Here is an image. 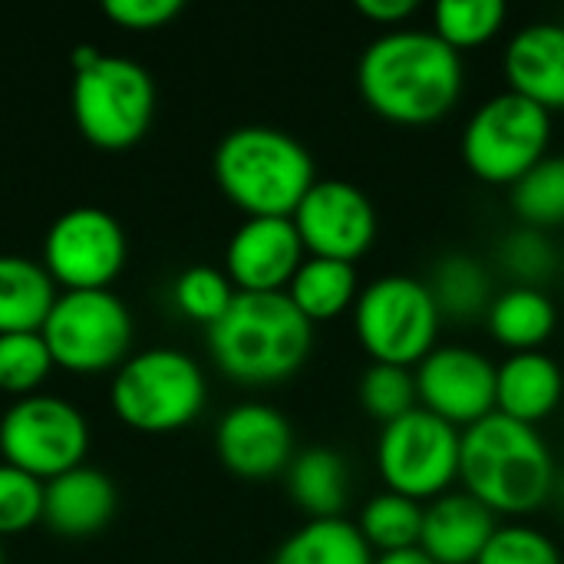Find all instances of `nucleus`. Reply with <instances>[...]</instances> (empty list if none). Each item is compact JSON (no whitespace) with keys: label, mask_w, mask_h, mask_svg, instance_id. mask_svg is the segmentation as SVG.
Returning a JSON list of instances; mask_svg holds the SVG:
<instances>
[{"label":"nucleus","mask_w":564,"mask_h":564,"mask_svg":"<svg viewBox=\"0 0 564 564\" xmlns=\"http://www.w3.org/2000/svg\"><path fill=\"white\" fill-rule=\"evenodd\" d=\"M496 529V516L469 492H446L423 509L420 549L436 564H476Z\"/></svg>","instance_id":"obj_18"},{"label":"nucleus","mask_w":564,"mask_h":564,"mask_svg":"<svg viewBox=\"0 0 564 564\" xmlns=\"http://www.w3.org/2000/svg\"><path fill=\"white\" fill-rule=\"evenodd\" d=\"M36 522H43V482L10 463H0V539L20 535Z\"/></svg>","instance_id":"obj_34"},{"label":"nucleus","mask_w":564,"mask_h":564,"mask_svg":"<svg viewBox=\"0 0 564 564\" xmlns=\"http://www.w3.org/2000/svg\"><path fill=\"white\" fill-rule=\"evenodd\" d=\"M512 212L525 228L564 225V155H545L512 185Z\"/></svg>","instance_id":"obj_29"},{"label":"nucleus","mask_w":564,"mask_h":564,"mask_svg":"<svg viewBox=\"0 0 564 564\" xmlns=\"http://www.w3.org/2000/svg\"><path fill=\"white\" fill-rule=\"evenodd\" d=\"M377 555L364 542L354 522L340 519H307L294 529L274 552L271 564H373Z\"/></svg>","instance_id":"obj_25"},{"label":"nucleus","mask_w":564,"mask_h":564,"mask_svg":"<svg viewBox=\"0 0 564 564\" xmlns=\"http://www.w3.org/2000/svg\"><path fill=\"white\" fill-rule=\"evenodd\" d=\"M109 400L129 430L175 433L198 420L208 400V383L188 354L175 347H152L132 354L116 370Z\"/></svg>","instance_id":"obj_5"},{"label":"nucleus","mask_w":564,"mask_h":564,"mask_svg":"<svg viewBox=\"0 0 564 564\" xmlns=\"http://www.w3.org/2000/svg\"><path fill=\"white\" fill-rule=\"evenodd\" d=\"M552 116L535 102L499 93L486 99L463 129V162L486 185H516L549 155Z\"/></svg>","instance_id":"obj_8"},{"label":"nucleus","mask_w":564,"mask_h":564,"mask_svg":"<svg viewBox=\"0 0 564 564\" xmlns=\"http://www.w3.org/2000/svg\"><path fill=\"white\" fill-rule=\"evenodd\" d=\"M564 403V370L545 350L509 354L496 367V413L535 426Z\"/></svg>","instance_id":"obj_20"},{"label":"nucleus","mask_w":564,"mask_h":564,"mask_svg":"<svg viewBox=\"0 0 564 564\" xmlns=\"http://www.w3.org/2000/svg\"><path fill=\"white\" fill-rule=\"evenodd\" d=\"M364 542L370 545V552L390 555V552H406V549H420V532H423V506L397 496V492H377L357 522Z\"/></svg>","instance_id":"obj_27"},{"label":"nucleus","mask_w":564,"mask_h":564,"mask_svg":"<svg viewBox=\"0 0 564 564\" xmlns=\"http://www.w3.org/2000/svg\"><path fill=\"white\" fill-rule=\"evenodd\" d=\"M502 73L509 93L549 116L564 112V23L539 20L522 26L502 53Z\"/></svg>","instance_id":"obj_17"},{"label":"nucleus","mask_w":564,"mask_h":564,"mask_svg":"<svg viewBox=\"0 0 564 564\" xmlns=\"http://www.w3.org/2000/svg\"><path fill=\"white\" fill-rule=\"evenodd\" d=\"M116 486L93 466H76L43 482V525L63 539H89L109 525Z\"/></svg>","instance_id":"obj_19"},{"label":"nucleus","mask_w":564,"mask_h":564,"mask_svg":"<svg viewBox=\"0 0 564 564\" xmlns=\"http://www.w3.org/2000/svg\"><path fill=\"white\" fill-rule=\"evenodd\" d=\"M284 294L311 324H327L354 311L360 297V278H357V268L347 261L304 258V264L297 268Z\"/></svg>","instance_id":"obj_24"},{"label":"nucleus","mask_w":564,"mask_h":564,"mask_svg":"<svg viewBox=\"0 0 564 564\" xmlns=\"http://www.w3.org/2000/svg\"><path fill=\"white\" fill-rule=\"evenodd\" d=\"M73 119L79 132L99 149L135 145L155 116L152 76L126 56L99 53L73 76Z\"/></svg>","instance_id":"obj_7"},{"label":"nucleus","mask_w":564,"mask_h":564,"mask_svg":"<svg viewBox=\"0 0 564 564\" xmlns=\"http://www.w3.org/2000/svg\"><path fill=\"white\" fill-rule=\"evenodd\" d=\"M126 231L106 212L79 205L63 212L43 238V268L66 291H106L126 264Z\"/></svg>","instance_id":"obj_12"},{"label":"nucleus","mask_w":564,"mask_h":564,"mask_svg":"<svg viewBox=\"0 0 564 564\" xmlns=\"http://www.w3.org/2000/svg\"><path fill=\"white\" fill-rule=\"evenodd\" d=\"M0 564H3V549H0Z\"/></svg>","instance_id":"obj_40"},{"label":"nucleus","mask_w":564,"mask_h":564,"mask_svg":"<svg viewBox=\"0 0 564 564\" xmlns=\"http://www.w3.org/2000/svg\"><path fill=\"white\" fill-rule=\"evenodd\" d=\"M476 564H564L558 545L532 525H499Z\"/></svg>","instance_id":"obj_35"},{"label":"nucleus","mask_w":564,"mask_h":564,"mask_svg":"<svg viewBox=\"0 0 564 564\" xmlns=\"http://www.w3.org/2000/svg\"><path fill=\"white\" fill-rule=\"evenodd\" d=\"M459 446L463 430L416 406L413 413L380 430V479L397 496H406L413 502H433L446 496L459 479Z\"/></svg>","instance_id":"obj_10"},{"label":"nucleus","mask_w":564,"mask_h":564,"mask_svg":"<svg viewBox=\"0 0 564 564\" xmlns=\"http://www.w3.org/2000/svg\"><path fill=\"white\" fill-rule=\"evenodd\" d=\"M373 564H436L423 549H406V552H390V555H377Z\"/></svg>","instance_id":"obj_38"},{"label":"nucleus","mask_w":564,"mask_h":564,"mask_svg":"<svg viewBox=\"0 0 564 564\" xmlns=\"http://www.w3.org/2000/svg\"><path fill=\"white\" fill-rule=\"evenodd\" d=\"M212 165L218 188L245 218H291L317 182L311 152L274 126L231 129Z\"/></svg>","instance_id":"obj_4"},{"label":"nucleus","mask_w":564,"mask_h":564,"mask_svg":"<svg viewBox=\"0 0 564 564\" xmlns=\"http://www.w3.org/2000/svg\"><path fill=\"white\" fill-rule=\"evenodd\" d=\"M552 496H555V499L562 502V509H564V473L558 476V479H555V492H552Z\"/></svg>","instance_id":"obj_39"},{"label":"nucleus","mask_w":564,"mask_h":564,"mask_svg":"<svg viewBox=\"0 0 564 564\" xmlns=\"http://www.w3.org/2000/svg\"><path fill=\"white\" fill-rule=\"evenodd\" d=\"M304 258L307 251L291 218H245L225 248V274L241 294H281Z\"/></svg>","instance_id":"obj_16"},{"label":"nucleus","mask_w":564,"mask_h":564,"mask_svg":"<svg viewBox=\"0 0 564 564\" xmlns=\"http://www.w3.org/2000/svg\"><path fill=\"white\" fill-rule=\"evenodd\" d=\"M53 367L43 334H0V390L30 397Z\"/></svg>","instance_id":"obj_32"},{"label":"nucleus","mask_w":564,"mask_h":564,"mask_svg":"<svg viewBox=\"0 0 564 564\" xmlns=\"http://www.w3.org/2000/svg\"><path fill=\"white\" fill-rule=\"evenodd\" d=\"M172 297H175V307L188 321L212 327L225 317V311L231 307L238 291L225 271H218L212 264H192L175 278Z\"/></svg>","instance_id":"obj_30"},{"label":"nucleus","mask_w":564,"mask_h":564,"mask_svg":"<svg viewBox=\"0 0 564 564\" xmlns=\"http://www.w3.org/2000/svg\"><path fill=\"white\" fill-rule=\"evenodd\" d=\"M433 291V301L443 317L449 321H486L492 307V278L489 268L473 254H446L433 268V278L426 281Z\"/></svg>","instance_id":"obj_26"},{"label":"nucleus","mask_w":564,"mask_h":564,"mask_svg":"<svg viewBox=\"0 0 564 564\" xmlns=\"http://www.w3.org/2000/svg\"><path fill=\"white\" fill-rule=\"evenodd\" d=\"M40 334L56 367L93 377L102 370H119L129 360L132 314L109 288L63 291Z\"/></svg>","instance_id":"obj_9"},{"label":"nucleus","mask_w":564,"mask_h":564,"mask_svg":"<svg viewBox=\"0 0 564 564\" xmlns=\"http://www.w3.org/2000/svg\"><path fill=\"white\" fill-rule=\"evenodd\" d=\"M314 324L281 294H241L208 327V350L218 370L248 387L294 377L311 354Z\"/></svg>","instance_id":"obj_3"},{"label":"nucleus","mask_w":564,"mask_h":564,"mask_svg":"<svg viewBox=\"0 0 564 564\" xmlns=\"http://www.w3.org/2000/svg\"><path fill=\"white\" fill-rule=\"evenodd\" d=\"M357 13L377 26L400 30V23L416 13V0H357Z\"/></svg>","instance_id":"obj_37"},{"label":"nucleus","mask_w":564,"mask_h":564,"mask_svg":"<svg viewBox=\"0 0 564 564\" xmlns=\"http://www.w3.org/2000/svg\"><path fill=\"white\" fill-rule=\"evenodd\" d=\"M59 291L43 261L0 254V334H40Z\"/></svg>","instance_id":"obj_21"},{"label":"nucleus","mask_w":564,"mask_h":564,"mask_svg":"<svg viewBox=\"0 0 564 564\" xmlns=\"http://www.w3.org/2000/svg\"><path fill=\"white\" fill-rule=\"evenodd\" d=\"M499 264L506 268L509 278H516V288H542L552 278L558 254H555V245L545 238V231L522 225L519 231L502 238Z\"/></svg>","instance_id":"obj_33"},{"label":"nucleus","mask_w":564,"mask_h":564,"mask_svg":"<svg viewBox=\"0 0 564 564\" xmlns=\"http://www.w3.org/2000/svg\"><path fill=\"white\" fill-rule=\"evenodd\" d=\"M555 459L535 426L492 413L463 430L459 482L492 516H532L555 492Z\"/></svg>","instance_id":"obj_2"},{"label":"nucleus","mask_w":564,"mask_h":564,"mask_svg":"<svg viewBox=\"0 0 564 564\" xmlns=\"http://www.w3.org/2000/svg\"><path fill=\"white\" fill-rule=\"evenodd\" d=\"M360 406L380 426L413 413L420 406L413 370L390 367V364H370L360 380Z\"/></svg>","instance_id":"obj_31"},{"label":"nucleus","mask_w":564,"mask_h":564,"mask_svg":"<svg viewBox=\"0 0 564 564\" xmlns=\"http://www.w3.org/2000/svg\"><path fill=\"white\" fill-rule=\"evenodd\" d=\"M502 0H443L433 7V33L463 56V50H476L489 43L506 26Z\"/></svg>","instance_id":"obj_28"},{"label":"nucleus","mask_w":564,"mask_h":564,"mask_svg":"<svg viewBox=\"0 0 564 564\" xmlns=\"http://www.w3.org/2000/svg\"><path fill=\"white\" fill-rule=\"evenodd\" d=\"M288 492L294 506L307 512V519H340L350 499L347 463L327 446H311L304 453H294L288 466Z\"/></svg>","instance_id":"obj_23"},{"label":"nucleus","mask_w":564,"mask_h":564,"mask_svg":"<svg viewBox=\"0 0 564 564\" xmlns=\"http://www.w3.org/2000/svg\"><path fill=\"white\" fill-rule=\"evenodd\" d=\"M89 449L86 416L63 397L30 393L20 397L0 416V456L3 463L50 482L83 466Z\"/></svg>","instance_id":"obj_11"},{"label":"nucleus","mask_w":564,"mask_h":564,"mask_svg":"<svg viewBox=\"0 0 564 564\" xmlns=\"http://www.w3.org/2000/svg\"><path fill=\"white\" fill-rule=\"evenodd\" d=\"M486 327L499 347L509 354L542 350L558 327V311L542 288H506L492 297Z\"/></svg>","instance_id":"obj_22"},{"label":"nucleus","mask_w":564,"mask_h":564,"mask_svg":"<svg viewBox=\"0 0 564 564\" xmlns=\"http://www.w3.org/2000/svg\"><path fill=\"white\" fill-rule=\"evenodd\" d=\"M463 56L433 30H387L357 63L367 109L393 126H430L463 99Z\"/></svg>","instance_id":"obj_1"},{"label":"nucleus","mask_w":564,"mask_h":564,"mask_svg":"<svg viewBox=\"0 0 564 564\" xmlns=\"http://www.w3.org/2000/svg\"><path fill=\"white\" fill-rule=\"evenodd\" d=\"M307 258L357 264L377 241V208L364 188L344 178H317L291 215Z\"/></svg>","instance_id":"obj_13"},{"label":"nucleus","mask_w":564,"mask_h":564,"mask_svg":"<svg viewBox=\"0 0 564 564\" xmlns=\"http://www.w3.org/2000/svg\"><path fill=\"white\" fill-rule=\"evenodd\" d=\"M443 314L426 281L410 274H383L360 288L354 304V330L373 364L420 367L440 337Z\"/></svg>","instance_id":"obj_6"},{"label":"nucleus","mask_w":564,"mask_h":564,"mask_svg":"<svg viewBox=\"0 0 564 564\" xmlns=\"http://www.w3.org/2000/svg\"><path fill=\"white\" fill-rule=\"evenodd\" d=\"M185 10L182 0H106L102 13L126 30H159Z\"/></svg>","instance_id":"obj_36"},{"label":"nucleus","mask_w":564,"mask_h":564,"mask_svg":"<svg viewBox=\"0 0 564 564\" xmlns=\"http://www.w3.org/2000/svg\"><path fill=\"white\" fill-rule=\"evenodd\" d=\"M413 377L420 410L456 430H469L496 413V364L473 347H436L413 370Z\"/></svg>","instance_id":"obj_14"},{"label":"nucleus","mask_w":564,"mask_h":564,"mask_svg":"<svg viewBox=\"0 0 564 564\" xmlns=\"http://www.w3.org/2000/svg\"><path fill=\"white\" fill-rule=\"evenodd\" d=\"M215 449L231 476L268 482L288 473L294 459V430L288 416L268 403H238L221 416Z\"/></svg>","instance_id":"obj_15"}]
</instances>
